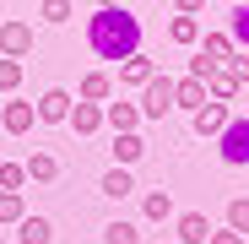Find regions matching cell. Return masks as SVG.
Returning a JSON list of instances; mask_svg holds the SVG:
<instances>
[{"label":"cell","mask_w":249,"mask_h":244,"mask_svg":"<svg viewBox=\"0 0 249 244\" xmlns=\"http://www.w3.org/2000/svg\"><path fill=\"white\" fill-rule=\"evenodd\" d=\"M87 44L98 60H124L141 49V22L124 11V6H98L92 22H87Z\"/></svg>","instance_id":"6da1fadb"},{"label":"cell","mask_w":249,"mask_h":244,"mask_svg":"<svg viewBox=\"0 0 249 244\" xmlns=\"http://www.w3.org/2000/svg\"><path fill=\"white\" fill-rule=\"evenodd\" d=\"M141 119H168L174 114V76H162V71H152L146 81H141Z\"/></svg>","instance_id":"7a4b0ae2"},{"label":"cell","mask_w":249,"mask_h":244,"mask_svg":"<svg viewBox=\"0 0 249 244\" xmlns=\"http://www.w3.org/2000/svg\"><path fill=\"white\" fill-rule=\"evenodd\" d=\"M217 152H222L228 169H244V163H249V119L228 114V125L217 131Z\"/></svg>","instance_id":"3957f363"},{"label":"cell","mask_w":249,"mask_h":244,"mask_svg":"<svg viewBox=\"0 0 249 244\" xmlns=\"http://www.w3.org/2000/svg\"><path fill=\"white\" fill-rule=\"evenodd\" d=\"M65 125H71L76 136H98V131H103V103L71 98V114H65Z\"/></svg>","instance_id":"277c9868"},{"label":"cell","mask_w":249,"mask_h":244,"mask_svg":"<svg viewBox=\"0 0 249 244\" xmlns=\"http://www.w3.org/2000/svg\"><path fill=\"white\" fill-rule=\"evenodd\" d=\"M228 114H233L228 103H217V98H206V103H200V109L190 114V125H195V136H212V141H217V131L228 125Z\"/></svg>","instance_id":"5b68a950"},{"label":"cell","mask_w":249,"mask_h":244,"mask_svg":"<svg viewBox=\"0 0 249 244\" xmlns=\"http://www.w3.org/2000/svg\"><path fill=\"white\" fill-rule=\"evenodd\" d=\"M0 55H11V60L33 55V22H0Z\"/></svg>","instance_id":"8992f818"},{"label":"cell","mask_w":249,"mask_h":244,"mask_svg":"<svg viewBox=\"0 0 249 244\" xmlns=\"http://www.w3.org/2000/svg\"><path fill=\"white\" fill-rule=\"evenodd\" d=\"M33 119H38V109L17 98V103L0 109V131H6V136H27V131H33Z\"/></svg>","instance_id":"52a82bcc"},{"label":"cell","mask_w":249,"mask_h":244,"mask_svg":"<svg viewBox=\"0 0 249 244\" xmlns=\"http://www.w3.org/2000/svg\"><path fill=\"white\" fill-rule=\"evenodd\" d=\"M65 114H71V93L65 87H49L38 98V119H44V125H65Z\"/></svg>","instance_id":"ba28073f"},{"label":"cell","mask_w":249,"mask_h":244,"mask_svg":"<svg viewBox=\"0 0 249 244\" xmlns=\"http://www.w3.org/2000/svg\"><path fill=\"white\" fill-rule=\"evenodd\" d=\"M174 233H179V244H206L212 223H206V212H179L174 217Z\"/></svg>","instance_id":"9c48e42d"},{"label":"cell","mask_w":249,"mask_h":244,"mask_svg":"<svg viewBox=\"0 0 249 244\" xmlns=\"http://www.w3.org/2000/svg\"><path fill=\"white\" fill-rule=\"evenodd\" d=\"M206 93H212V98H217V103H233V98H238V93H244V81H238V76H233V71H228V65H217V71H212V76H206Z\"/></svg>","instance_id":"30bf717a"},{"label":"cell","mask_w":249,"mask_h":244,"mask_svg":"<svg viewBox=\"0 0 249 244\" xmlns=\"http://www.w3.org/2000/svg\"><path fill=\"white\" fill-rule=\"evenodd\" d=\"M76 98L108 103V98H114V76H108V71H87V76H81V87H76Z\"/></svg>","instance_id":"8fae6325"},{"label":"cell","mask_w":249,"mask_h":244,"mask_svg":"<svg viewBox=\"0 0 249 244\" xmlns=\"http://www.w3.org/2000/svg\"><path fill=\"white\" fill-rule=\"evenodd\" d=\"M141 152H146L141 131H114V163H119V169H130V163H141Z\"/></svg>","instance_id":"7c38bea8"},{"label":"cell","mask_w":249,"mask_h":244,"mask_svg":"<svg viewBox=\"0 0 249 244\" xmlns=\"http://www.w3.org/2000/svg\"><path fill=\"white\" fill-rule=\"evenodd\" d=\"M17 239H22V244H54V223H49V217H33V212H22Z\"/></svg>","instance_id":"4fadbf2b"},{"label":"cell","mask_w":249,"mask_h":244,"mask_svg":"<svg viewBox=\"0 0 249 244\" xmlns=\"http://www.w3.org/2000/svg\"><path fill=\"white\" fill-rule=\"evenodd\" d=\"M22 169H27L33 185H54V179H60V157H54V152H33Z\"/></svg>","instance_id":"5bb4252c"},{"label":"cell","mask_w":249,"mask_h":244,"mask_svg":"<svg viewBox=\"0 0 249 244\" xmlns=\"http://www.w3.org/2000/svg\"><path fill=\"white\" fill-rule=\"evenodd\" d=\"M195 44H200V60H212V65H228V55L238 49V44H233L228 33H200Z\"/></svg>","instance_id":"9a60e30c"},{"label":"cell","mask_w":249,"mask_h":244,"mask_svg":"<svg viewBox=\"0 0 249 244\" xmlns=\"http://www.w3.org/2000/svg\"><path fill=\"white\" fill-rule=\"evenodd\" d=\"M152 71H157V65H152L141 49H136V55H124V60H119V87H141Z\"/></svg>","instance_id":"2e32d148"},{"label":"cell","mask_w":249,"mask_h":244,"mask_svg":"<svg viewBox=\"0 0 249 244\" xmlns=\"http://www.w3.org/2000/svg\"><path fill=\"white\" fill-rule=\"evenodd\" d=\"M200 103H206V81H195V76H179V81H174V109H190V114H195Z\"/></svg>","instance_id":"e0dca14e"},{"label":"cell","mask_w":249,"mask_h":244,"mask_svg":"<svg viewBox=\"0 0 249 244\" xmlns=\"http://www.w3.org/2000/svg\"><path fill=\"white\" fill-rule=\"evenodd\" d=\"M103 125L108 131H136L141 125V109L136 103H103Z\"/></svg>","instance_id":"ac0fdd59"},{"label":"cell","mask_w":249,"mask_h":244,"mask_svg":"<svg viewBox=\"0 0 249 244\" xmlns=\"http://www.w3.org/2000/svg\"><path fill=\"white\" fill-rule=\"evenodd\" d=\"M98 190H103L108 201H124V195L136 190V179H130V169H119V163H114V169H108V174L98 179Z\"/></svg>","instance_id":"d6986e66"},{"label":"cell","mask_w":249,"mask_h":244,"mask_svg":"<svg viewBox=\"0 0 249 244\" xmlns=\"http://www.w3.org/2000/svg\"><path fill=\"white\" fill-rule=\"evenodd\" d=\"M141 212H146V223H168V217H174V195H168V190H146Z\"/></svg>","instance_id":"ffe728a7"},{"label":"cell","mask_w":249,"mask_h":244,"mask_svg":"<svg viewBox=\"0 0 249 244\" xmlns=\"http://www.w3.org/2000/svg\"><path fill=\"white\" fill-rule=\"evenodd\" d=\"M168 38H174V44H195V38H200V17H190V11H179L174 22H168Z\"/></svg>","instance_id":"44dd1931"},{"label":"cell","mask_w":249,"mask_h":244,"mask_svg":"<svg viewBox=\"0 0 249 244\" xmlns=\"http://www.w3.org/2000/svg\"><path fill=\"white\" fill-rule=\"evenodd\" d=\"M228 38L238 49H249V0H238L233 6V17H228Z\"/></svg>","instance_id":"7402d4cb"},{"label":"cell","mask_w":249,"mask_h":244,"mask_svg":"<svg viewBox=\"0 0 249 244\" xmlns=\"http://www.w3.org/2000/svg\"><path fill=\"white\" fill-rule=\"evenodd\" d=\"M22 212H27L22 190H0V223H6V228H17V223H22Z\"/></svg>","instance_id":"603a6c76"},{"label":"cell","mask_w":249,"mask_h":244,"mask_svg":"<svg viewBox=\"0 0 249 244\" xmlns=\"http://www.w3.org/2000/svg\"><path fill=\"white\" fill-rule=\"evenodd\" d=\"M103 244H141V228L119 217V223H108V228H103Z\"/></svg>","instance_id":"cb8c5ba5"},{"label":"cell","mask_w":249,"mask_h":244,"mask_svg":"<svg viewBox=\"0 0 249 244\" xmlns=\"http://www.w3.org/2000/svg\"><path fill=\"white\" fill-rule=\"evenodd\" d=\"M228 228L249 239V195H233V201H228Z\"/></svg>","instance_id":"d4e9b609"},{"label":"cell","mask_w":249,"mask_h":244,"mask_svg":"<svg viewBox=\"0 0 249 244\" xmlns=\"http://www.w3.org/2000/svg\"><path fill=\"white\" fill-rule=\"evenodd\" d=\"M17 87H22V60L0 55V93H17Z\"/></svg>","instance_id":"484cf974"},{"label":"cell","mask_w":249,"mask_h":244,"mask_svg":"<svg viewBox=\"0 0 249 244\" xmlns=\"http://www.w3.org/2000/svg\"><path fill=\"white\" fill-rule=\"evenodd\" d=\"M38 17L60 27V22H71V17H76V6H71V0H44V6H38Z\"/></svg>","instance_id":"4316f807"},{"label":"cell","mask_w":249,"mask_h":244,"mask_svg":"<svg viewBox=\"0 0 249 244\" xmlns=\"http://www.w3.org/2000/svg\"><path fill=\"white\" fill-rule=\"evenodd\" d=\"M27 185V169L22 163H0V190H22Z\"/></svg>","instance_id":"83f0119b"},{"label":"cell","mask_w":249,"mask_h":244,"mask_svg":"<svg viewBox=\"0 0 249 244\" xmlns=\"http://www.w3.org/2000/svg\"><path fill=\"white\" fill-rule=\"evenodd\" d=\"M212 71H217V65H212V60H200V55H195V60H190V76H195V81H206V76H212Z\"/></svg>","instance_id":"f1b7e54d"},{"label":"cell","mask_w":249,"mask_h":244,"mask_svg":"<svg viewBox=\"0 0 249 244\" xmlns=\"http://www.w3.org/2000/svg\"><path fill=\"white\" fill-rule=\"evenodd\" d=\"M206 244H244V233H233V228H222V233H206Z\"/></svg>","instance_id":"f546056e"},{"label":"cell","mask_w":249,"mask_h":244,"mask_svg":"<svg viewBox=\"0 0 249 244\" xmlns=\"http://www.w3.org/2000/svg\"><path fill=\"white\" fill-rule=\"evenodd\" d=\"M174 6H179V11H190V17H200V11H206V0H174Z\"/></svg>","instance_id":"4dcf8cb0"},{"label":"cell","mask_w":249,"mask_h":244,"mask_svg":"<svg viewBox=\"0 0 249 244\" xmlns=\"http://www.w3.org/2000/svg\"><path fill=\"white\" fill-rule=\"evenodd\" d=\"M98 6H124V0H98Z\"/></svg>","instance_id":"1f68e13d"},{"label":"cell","mask_w":249,"mask_h":244,"mask_svg":"<svg viewBox=\"0 0 249 244\" xmlns=\"http://www.w3.org/2000/svg\"><path fill=\"white\" fill-rule=\"evenodd\" d=\"M0 244H6V239H0Z\"/></svg>","instance_id":"d6a6232c"}]
</instances>
